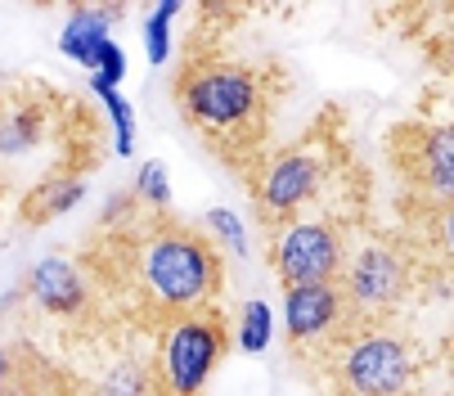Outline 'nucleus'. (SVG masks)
I'll return each mask as SVG.
<instances>
[{"instance_id":"20","label":"nucleus","mask_w":454,"mask_h":396,"mask_svg":"<svg viewBox=\"0 0 454 396\" xmlns=\"http://www.w3.org/2000/svg\"><path fill=\"white\" fill-rule=\"evenodd\" d=\"M23 396H82V387H77V378H73V374H63V369H54L50 360H41V356H32V352H27Z\"/></svg>"},{"instance_id":"7","label":"nucleus","mask_w":454,"mask_h":396,"mask_svg":"<svg viewBox=\"0 0 454 396\" xmlns=\"http://www.w3.org/2000/svg\"><path fill=\"white\" fill-rule=\"evenodd\" d=\"M351 221L338 212H306L293 221L270 226L266 239V257H270V271L284 289H306V284H338L342 275V261L351 252Z\"/></svg>"},{"instance_id":"13","label":"nucleus","mask_w":454,"mask_h":396,"mask_svg":"<svg viewBox=\"0 0 454 396\" xmlns=\"http://www.w3.org/2000/svg\"><path fill=\"white\" fill-rule=\"evenodd\" d=\"M86 198V180L82 176H41L27 194H23V203H19V217L27 226H45L63 212H73L77 203Z\"/></svg>"},{"instance_id":"10","label":"nucleus","mask_w":454,"mask_h":396,"mask_svg":"<svg viewBox=\"0 0 454 396\" xmlns=\"http://www.w3.org/2000/svg\"><path fill=\"white\" fill-rule=\"evenodd\" d=\"M19 297H27L50 320H86L90 306H95V284H90V275L77 266L73 257L50 252V257L32 261V271L23 275Z\"/></svg>"},{"instance_id":"17","label":"nucleus","mask_w":454,"mask_h":396,"mask_svg":"<svg viewBox=\"0 0 454 396\" xmlns=\"http://www.w3.org/2000/svg\"><path fill=\"white\" fill-rule=\"evenodd\" d=\"M131 198L140 208H149L153 217H162L171 208V171L162 158H145L140 171H136V185H131Z\"/></svg>"},{"instance_id":"21","label":"nucleus","mask_w":454,"mask_h":396,"mask_svg":"<svg viewBox=\"0 0 454 396\" xmlns=\"http://www.w3.org/2000/svg\"><path fill=\"white\" fill-rule=\"evenodd\" d=\"M23 374H27V352L0 338V396H23Z\"/></svg>"},{"instance_id":"3","label":"nucleus","mask_w":454,"mask_h":396,"mask_svg":"<svg viewBox=\"0 0 454 396\" xmlns=\"http://www.w3.org/2000/svg\"><path fill=\"white\" fill-rule=\"evenodd\" d=\"M310 360L329 396H419L423 383V343L396 320L382 324L351 320Z\"/></svg>"},{"instance_id":"19","label":"nucleus","mask_w":454,"mask_h":396,"mask_svg":"<svg viewBox=\"0 0 454 396\" xmlns=\"http://www.w3.org/2000/svg\"><path fill=\"white\" fill-rule=\"evenodd\" d=\"M203 239H207L216 252L247 257V230H243L239 212H230V208H212V212H203Z\"/></svg>"},{"instance_id":"1","label":"nucleus","mask_w":454,"mask_h":396,"mask_svg":"<svg viewBox=\"0 0 454 396\" xmlns=\"http://www.w3.org/2000/svg\"><path fill=\"white\" fill-rule=\"evenodd\" d=\"M176 108L221 162L247 171L270 140L275 82L266 68L234 54L193 50L176 73Z\"/></svg>"},{"instance_id":"16","label":"nucleus","mask_w":454,"mask_h":396,"mask_svg":"<svg viewBox=\"0 0 454 396\" xmlns=\"http://www.w3.org/2000/svg\"><path fill=\"white\" fill-rule=\"evenodd\" d=\"M90 91H95V99L104 104V113L113 122V149L121 158H131L136 154V113H131V99H126L117 86H104V82H90Z\"/></svg>"},{"instance_id":"18","label":"nucleus","mask_w":454,"mask_h":396,"mask_svg":"<svg viewBox=\"0 0 454 396\" xmlns=\"http://www.w3.org/2000/svg\"><path fill=\"white\" fill-rule=\"evenodd\" d=\"M180 0H167V5H153L149 19H145V59L153 63V68H162V63L171 59V23L180 19Z\"/></svg>"},{"instance_id":"4","label":"nucleus","mask_w":454,"mask_h":396,"mask_svg":"<svg viewBox=\"0 0 454 396\" xmlns=\"http://www.w3.org/2000/svg\"><path fill=\"white\" fill-rule=\"evenodd\" d=\"M342 162H347L342 145L324 140V136H306L288 149L262 154L247 167V189H252L256 217L266 226H279V221L315 212L329 198V189L347 180Z\"/></svg>"},{"instance_id":"11","label":"nucleus","mask_w":454,"mask_h":396,"mask_svg":"<svg viewBox=\"0 0 454 396\" xmlns=\"http://www.w3.org/2000/svg\"><path fill=\"white\" fill-rule=\"evenodd\" d=\"M77 387L82 396H158L149 352H131V347L108 352L86 378H77Z\"/></svg>"},{"instance_id":"12","label":"nucleus","mask_w":454,"mask_h":396,"mask_svg":"<svg viewBox=\"0 0 454 396\" xmlns=\"http://www.w3.org/2000/svg\"><path fill=\"white\" fill-rule=\"evenodd\" d=\"M121 10L117 5H73L68 19H63V32H59V50L68 54L73 63H82L86 73H95V63H99V50L113 36V19Z\"/></svg>"},{"instance_id":"2","label":"nucleus","mask_w":454,"mask_h":396,"mask_svg":"<svg viewBox=\"0 0 454 396\" xmlns=\"http://www.w3.org/2000/svg\"><path fill=\"white\" fill-rule=\"evenodd\" d=\"M121 248V284L131 289L145 324H162L189 311H216L225 293L221 252L184 221L149 217L117 234Z\"/></svg>"},{"instance_id":"9","label":"nucleus","mask_w":454,"mask_h":396,"mask_svg":"<svg viewBox=\"0 0 454 396\" xmlns=\"http://www.w3.org/2000/svg\"><path fill=\"white\" fill-rule=\"evenodd\" d=\"M351 324L338 284L284 289V338L297 356H319Z\"/></svg>"},{"instance_id":"6","label":"nucleus","mask_w":454,"mask_h":396,"mask_svg":"<svg viewBox=\"0 0 454 396\" xmlns=\"http://www.w3.org/2000/svg\"><path fill=\"white\" fill-rule=\"evenodd\" d=\"M230 320L221 311H189L162 320L149 347L158 396H207V383L230 356Z\"/></svg>"},{"instance_id":"15","label":"nucleus","mask_w":454,"mask_h":396,"mask_svg":"<svg viewBox=\"0 0 454 396\" xmlns=\"http://www.w3.org/2000/svg\"><path fill=\"white\" fill-rule=\"evenodd\" d=\"M41 136H45V113H41V108L23 104V108L0 113V162L27 158Z\"/></svg>"},{"instance_id":"8","label":"nucleus","mask_w":454,"mask_h":396,"mask_svg":"<svg viewBox=\"0 0 454 396\" xmlns=\"http://www.w3.org/2000/svg\"><path fill=\"white\" fill-rule=\"evenodd\" d=\"M392 162L401 185L419 198L423 212H450L454 198V131L450 122H410L392 140Z\"/></svg>"},{"instance_id":"5","label":"nucleus","mask_w":454,"mask_h":396,"mask_svg":"<svg viewBox=\"0 0 454 396\" xmlns=\"http://www.w3.org/2000/svg\"><path fill=\"white\" fill-rule=\"evenodd\" d=\"M419 280H423V261L410 239L364 234V239H351V252L338 275V293L351 320L382 324L405 311V302L419 293Z\"/></svg>"},{"instance_id":"14","label":"nucleus","mask_w":454,"mask_h":396,"mask_svg":"<svg viewBox=\"0 0 454 396\" xmlns=\"http://www.w3.org/2000/svg\"><path fill=\"white\" fill-rule=\"evenodd\" d=\"M230 338H234V347H239L243 356H266L270 343H275V311H270V302L247 297V302L239 306L234 324H230Z\"/></svg>"}]
</instances>
